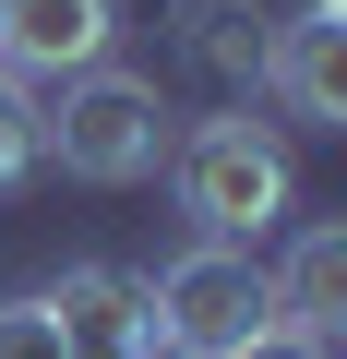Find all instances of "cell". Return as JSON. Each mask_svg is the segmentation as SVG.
<instances>
[{
	"label": "cell",
	"mask_w": 347,
	"mask_h": 359,
	"mask_svg": "<svg viewBox=\"0 0 347 359\" xmlns=\"http://www.w3.org/2000/svg\"><path fill=\"white\" fill-rule=\"evenodd\" d=\"M168 144H180V108H168L156 72H60L48 108H36V156H60V180H84V192H132V180L168 168Z\"/></svg>",
	"instance_id": "1"
},
{
	"label": "cell",
	"mask_w": 347,
	"mask_h": 359,
	"mask_svg": "<svg viewBox=\"0 0 347 359\" xmlns=\"http://www.w3.org/2000/svg\"><path fill=\"white\" fill-rule=\"evenodd\" d=\"M168 192H180V216H192V240H264V228H287V204H299V168H287V132L275 120H252V108H216V120H192L180 144H168Z\"/></svg>",
	"instance_id": "2"
},
{
	"label": "cell",
	"mask_w": 347,
	"mask_h": 359,
	"mask_svg": "<svg viewBox=\"0 0 347 359\" xmlns=\"http://www.w3.org/2000/svg\"><path fill=\"white\" fill-rule=\"evenodd\" d=\"M144 299H156V347H168V359H228V347H252V335L275 323V287H264V264H252L240 240L168 252V264L144 276Z\"/></svg>",
	"instance_id": "3"
},
{
	"label": "cell",
	"mask_w": 347,
	"mask_h": 359,
	"mask_svg": "<svg viewBox=\"0 0 347 359\" xmlns=\"http://www.w3.org/2000/svg\"><path fill=\"white\" fill-rule=\"evenodd\" d=\"M36 299H48L60 359H168L156 347V299L120 264H60V287H36Z\"/></svg>",
	"instance_id": "4"
},
{
	"label": "cell",
	"mask_w": 347,
	"mask_h": 359,
	"mask_svg": "<svg viewBox=\"0 0 347 359\" xmlns=\"http://www.w3.org/2000/svg\"><path fill=\"white\" fill-rule=\"evenodd\" d=\"M264 96L299 132H347V13H287L264 25Z\"/></svg>",
	"instance_id": "5"
},
{
	"label": "cell",
	"mask_w": 347,
	"mask_h": 359,
	"mask_svg": "<svg viewBox=\"0 0 347 359\" xmlns=\"http://www.w3.org/2000/svg\"><path fill=\"white\" fill-rule=\"evenodd\" d=\"M120 48V0H0V72L60 84Z\"/></svg>",
	"instance_id": "6"
},
{
	"label": "cell",
	"mask_w": 347,
	"mask_h": 359,
	"mask_svg": "<svg viewBox=\"0 0 347 359\" xmlns=\"http://www.w3.org/2000/svg\"><path fill=\"white\" fill-rule=\"evenodd\" d=\"M264 287H275V335L335 347V335H347V228L311 216V228L287 240V264H264Z\"/></svg>",
	"instance_id": "7"
},
{
	"label": "cell",
	"mask_w": 347,
	"mask_h": 359,
	"mask_svg": "<svg viewBox=\"0 0 347 359\" xmlns=\"http://www.w3.org/2000/svg\"><path fill=\"white\" fill-rule=\"evenodd\" d=\"M180 60L240 108L264 84V13H252V0H180Z\"/></svg>",
	"instance_id": "8"
},
{
	"label": "cell",
	"mask_w": 347,
	"mask_h": 359,
	"mask_svg": "<svg viewBox=\"0 0 347 359\" xmlns=\"http://www.w3.org/2000/svg\"><path fill=\"white\" fill-rule=\"evenodd\" d=\"M36 180V84L0 72V192H25Z\"/></svg>",
	"instance_id": "9"
},
{
	"label": "cell",
	"mask_w": 347,
	"mask_h": 359,
	"mask_svg": "<svg viewBox=\"0 0 347 359\" xmlns=\"http://www.w3.org/2000/svg\"><path fill=\"white\" fill-rule=\"evenodd\" d=\"M0 359H60V335H48V299H0Z\"/></svg>",
	"instance_id": "10"
},
{
	"label": "cell",
	"mask_w": 347,
	"mask_h": 359,
	"mask_svg": "<svg viewBox=\"0 0 347 359\" xmlns=\"http://www.w3.org/2000/svg\"><path fill=\"white\" fill-rule=\"evenodd\" d=\"M228 359H335V347H311V335H275V323H264V335H252V347H228Z\"/></svg>",
	"instance_id": "11"
},
{
	"label": "cell",
	"mask_w": 347,
	"mask_h": 359,
	"mask_svg": "<svg viewBox=\"0 0 347 359\" xmlns=\"http://www.w3.org/2000/svg\"><path fill=\"white\" fill-rule=\"evenodd\" d=\"M311 13H347V0H311Z\"/></svg>",
	"instance_id": "12"
}]
</instances>
